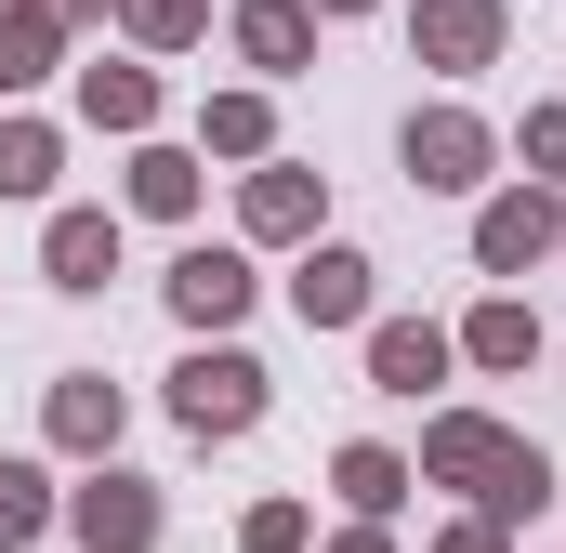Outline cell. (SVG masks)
<instances>
[{
    "label": "cell",
    "instance_id": "cell-1",
    "mask_svg": "<svg viewBox=\"0 0 566 553\" xmlns=\"http://www.w3.org/2000/svg\"><path fill=\"white\" fill-rule=\"evenodd\" d=\"M185 421H251V369H238V356L185 369Z\"/></svg>",
    "mask_w": 566,
    "mask_h": 553
}]
</instances>
